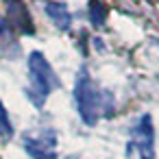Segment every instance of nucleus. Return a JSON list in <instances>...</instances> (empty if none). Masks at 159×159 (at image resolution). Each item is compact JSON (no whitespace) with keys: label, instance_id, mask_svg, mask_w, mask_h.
I'll list each match as a JSON object with an SVG mask.
<instances>
[{"label":"nucleus","instance_id":"obj_7","mask_svg":"<svg viewBox=\"0 0 159 159\" xmlns=\"http://www.w3.org/2000/svg\"><path fill=\"white\" fill-rule=\"evenodd\" d=\"M87 16H89V22L94 26H102L105 20H107V5L102 0H89L87 2Z\"/></svg>","mask_w":159,"mask_h":159},{"label":"nucleus","instance_id":"obj_9","mask_svg":"<svg viewBox=\"0 0 159 159\" xmlns=\"http://www.w3.org/2000/svg\"><path fill=\"white\" fill-rule=\"evenodd\" d=\"M2 31H5V20L0 18V35H2Z\"/></svg>","mask_w":159,"mask_h":159},{"label":"nucleus","instance_id":"obj_1","mask_svg":"<svg viewBox=\"0 0 159 159\" xmlns=\"http://www.w3.org/2000/svg\"><path fill=\"white\" fill-rule=\"evenodd\" d=\"M74 102H76V109L83 118L85 124H96L102 116H109L111 109H113V98L109 92L105 89H98L96 83L85 74L81 72L76 76V85H74Z\"/></svg>","mask_w":159,"mask_h":159},{"label":"nucleus","instance_id":"obj_5","mask_svg":"<svg viewBox=\"0 0 159 159\" xmlns=\"http://www.w3.org/2000/svg\"><path fill=\"white\" fill-rule=\"evenodd\" d=\"M7 18L9 22L20 31V33H26V35H33V20H31V13L26 11V7L20 2V0H7Z\"/></svg>","mask_w":159,"mask_h":159},{"label":"nucleus","instance_id":"obj_8","mask_svg":"<svg viewBox=\"0 0 159 159\" xmlns=\"http://www.w3.org/2000/svg\"><path fill=\"white\" fill-rule=\"evenodd\" d=\"M11 135H13V124H11V120H9V113H7L2 100H0V137H2V139H9Z\"/></svg>","mask_w":159,"mask_h":159},{"label":"nucleus","instance_id":"obj_2","mask_svg":"<svg viewBox=\"0 0 159 159\" xmlns=\"http://www.w3.org/2000/svg\"><path fill=\"white\" fill-rule=\"evenodd\" d=\"M59 87V79L50 66V61L46 59L44 52L35 50L29 57V87H26V96L31 98V102L35 107H42L46 102V98Z\"/></svg>","mask_w":159,"mask_h":159},{"label":"nucleus","instance_id":"obj_3","mask_svg":"<svg viewBox=\"0 0 159 159\" xmlns=\"http://www.w3.org/2000/svg\"><path fill=\"white\" fill-rule=\"evenodd\" d=\"M22 146L31 155V159H57V133L48 126L24 133Z\"/></svg>","mask_w":159,"mask_h":159},{"label":"nucleus","instance_id":"obj_6","mask_svg":"<svg viewBox=\"0 0 159 159\" xmlns=\"http://www.w3.org/2000/svg\"><path fill=\"white\" fill-rule=\"evenodd\" d=\"M46 16L50 18V22L61 29V31H68L72 26V13L68 9L66 2H61V0H52V2L46 5Z\"/></svg>","mask_w":159,"mask_h":159},{"label":"nucleus","instance_id":"obj_4","mask_svg":"<svg viewBox=\"0 0 159 159\" xmlns=\"http://www.w3.org/2000/svg\"><path fill=\"white\" fill-rule=\"evenodd\" d=\"M131 148L137 150L139 159H155V129L148 113L139 116L131 129Z\"/></svg>","mask_w":159,"mask_h":159}]
</instances>
